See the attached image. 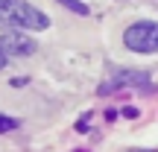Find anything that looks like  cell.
Returning a JSON list of instances; mask_svg holds the SVG:
<instances>
[{
	"label": "cell",
	"mask_w": 158,
	"mask_h": 152,
	"mask_svg": "<svg viewBox=\"0 0 158 152\" xmlns=\"http://www.w3.org/2000/svg\"><path fill=\"white\" fill-rule=\"evenodd\" d=\"M0 23L15 29H47L50 18L27 0H0Z\"/></svg>",
	"instance_id": "cell-1"
},
{
	"label": "cell",
	"mask_w": 158,
	"mask_h": 152,
	"mask_svg": "<svg viewBox=\"0 0 158 152\" xmlns=\"http://www.w3.org/2000/svg\"><path fill=\"white\" fill-rule=\"evenodd\" d=\"M123 44L132 53H158V23L138 21L123 32Z\"/></svg>",
	"instance_id": "cell-2"
},
{
	"label": "cell",
	"mask_w": 158,
	"mask_h": 152,
	"mask_svg": "<svg viewBox=\"0 0 158 152\" xmlns=\"http://www.w3.org/2000/svg\"><path fill=\"white\" fill-rule=\"evenodd\" d=\"M0 53H6V56H32L35 53V41L29 38V35H23L21 29H12V32H3L0 35Z\"/></svg>",
	"instance_id": "cell-3"
},
{
	"label": "cell",
	"mask_w": 158,
	"mask_h": 152,
	"mask_svg": "<svg viewBox=\"0 0 158 152\" xmlns=\"http://www.w3.org/2000/svg\"><path fill=\"white\" fill-rule=\"evenodd\" d=\"M149 85H152L149 73H141V70H114L111 82H106L100 91H102V94L111 91V88H147L149 91Z\"/></svg>",
	"instance_id": "cell-4"
},
{
	"label": "cell",
	"mask_w": 158,
	"mask_h": 152,
	"mask_svg": "<svg viewBox=\"0 0 158 152\" xmlns=\"http://www.w3.org/2000/svg\"><path fill=\"white\" fill-rule=\"evenodd\" d=\"M59 3H62V6H68L73 15H88V6H85V3H79V0H59Z\"/></svg>",
	"instance_id": "cell-5"
},
{
	"label": "cell",
	"mask_w": 158,
	"mask_h": 152,
	"mask_svg": "<svg viewBox=\"0 0 158 152\" xmlns=\"http://www.w3.org/2000/svg\"><path fill=\"white\" fill-rule=\"evenodd\" d=\"M12 129H18V120L3 117V114H0V135H3V132H12Z\"/></svg>",
	"instance_id": "cell-6"
},
{
	"label": "cell",
	"mask_w": 158,
	"mask_h": 152,
	"mask_svg": "<svg viewBox=\"0 0 158 152\" xmlns=\"http://www.w3.org/2000/svg\"><path fill=\"white\" fill-rule=\"evenodd\" d=\"M6 64H9V56H6V53H0V70H3Z\"/></svg>",
	"instance_id": "cell-7"
}]
</instances>
